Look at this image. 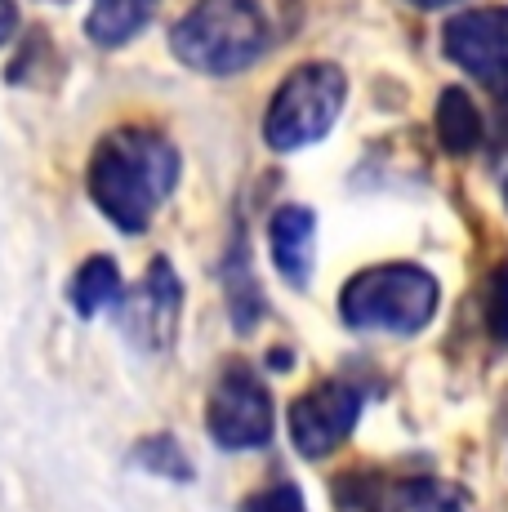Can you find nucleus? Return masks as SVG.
<instances>
[{
    "mask_svg": "<svg viewBox=\"0 0 508 512\" xmlns=\"http://www.w3.org/2000/svg\"><path fill=\"white\" fill-rule=\"evenodd\" d=\"M179 312H183V285L165 259H156L143 277L139 290L125 299L121 308V330L139 343L143 352H165L179 334Z\"/></svg>",
    "mask_w": 508,
    "mask_h": 512,
    "instance_id": "6e6552de",
    "label": "nucleus"
},
{
    "mask_svg": "<svg viewBox=\"0 0 508 512\" xmlns=\"http://www.w3.org/2000/svg\"><path fill=\"white\" fill-rule=\"evenodd\" d=\"M410 5H419V9H442V5H451V0H410Z\"/></svg>",
    "mask_w": 508,
    "mask_h": 512,
    "instance_id": "6ab92c4d",
    "label": "nucleus"
},
{
    "mask_svg": "<svg viewBox=\"0 0 508 512\" xmlns=\"http://www.w3.org/2000/svg\"><path fill=\"white\" fill-rule=\"evenodd\" d=\"M348 81L335 63H304L281 81L272 107L263 116V139L272 152H299V147L326 139L344 112Z\"/></svg>",
    "mask_w": 508,
    "mask_h": 512,
    "instance_id": "20e7f679",
    "label": "nucleus"
},
{
    "mask_svg": "<svg viewBox=\"0 0 508 512\" xmlns=\"http://www.w3.org/2000/svg\"><path fill=\"white\" fill-rule=\"evenodd\" d=\"M183 67L205 76H232L268 49V18L254 0H197L170 32Z\"/></svg>",
    "mask_w": 508,
    "mask_h": 512,
    "instance_id": "f03ea898",
    "label": "nucleus"
},
{
    "mask_svg": "<svg viewBox=\"0 0 508 512\" xmlns=\"http://www.w3.org/2000/svg\"><path fill=\"white\" fill-rule=\"evenodd\" d=\"M139 464L152 468V472H165V477H174V481L192 477V464L183 459V450H179L174 437H148L139 446Z\"/></svg>",
    "mask_w": 508,
    "mask_h": 512,
    "instance_id": "2eb2a0df",
    "label": "nucleus"
},
{
    "mask_svg": "<svg viewBox=\"0 0 508 512\" xmlns=\"http://www.w3.org/2000/svg\"><path fill=\"white\" fill-rule=\"evenodd\" d=\"M14 32H18V5L14 0H0V45L14 41Z\"/></svg>",
    "mask_w": 508,
    "mask_h": 512,
    "instance_id": "a211bd4d",
    "label": "nucleus"
},
{
    "mask_svg": "<svg viewBox=\"0 0 508 512\" xmlns=\"http://www.w3.org/2000/svg\"><path fill=\"white\" fill-rule=\"evenodd\" d=\"M67 294H72V308L81 312V317H94L107 303L121 299V268H116L112 259H103V254H94V259H85L81 268H76Z\"/></svg>",
    "mask_w": 508,
    "mask_h": 512,
    "instance_id": "f8f14e48",
    "label": "nucleus"
},
{
    "mask_svg": "<svg viewBox=\"0 0 508 512\" xmlns=\"http://www.w3.org/2000/svg\"><path fill=\"white\" fill-rule=\"evenodd\" d=\"M156 14V0H94L90 18H85V32L94 45L116 49L143 32Z\"/></svg>",
    "mask_w": 508,
    "mask_h": 512,
    "instance_id": "9d476101",
    "label": "nucleus"
},
{
    "mask_svg": "<svg viewBox=\"0 0 508 512\" xmlns=\"http://www.w3.org/2000/svg\"><path fill=\"white\" fill-rule=\"evenodd\" d=\"M486 317H491L495 343H508V263L495 272L491 281V299H486Z\"/></svg>",
    "mask_w": 508,
    "mask_h": 512,
    "instance_id": "f3484780",
    "label": "nucleus"
},
{
    "mask_svg": "<svg viewBox=\"0 0 508 512\" xmlns=\"http://www.w3.org/2000/svg\"><path fill=\"white\" fill-rule=\"evenodd\" d=\"M437 139L451 156H468L482 143V112L464 90H446L437 103Z\"/></svg>",
    "mask_w": 508,
    "mask_h": 512,
    "instance_id": "9b49d317",
    "label": "nucleus"
},
{
    "mask_svg": "<svg viewBox=\"0 0 508 512\" xmlns=\"http://www.w3.org/2000/svg\"><path fill=\"white\" fill-rule=\"evenodd\" d=\"M393 512H473V504L446 481H406L393 490Z\"/></svg>",
    "mask_w": 508,
    "mask_h": 512,
    "instance_id": "ddd939ff",
    "label": "nucleus"
},
{
    "mask_svg": "<svg viewBox=\"0 0 508 512\" xmlns=\"http://www.w3.org/2000/svg\"><path fill=\"white\" fill-rule=\"evenodd\" d=\"M437 281L415 263H384V268L357 272L339 294V312L353 330H388L415 334L437 312Z\"/></svg>",
    "mask_w": 508,
    "mask_h": 512,
    "instance_id": "7ed1b4c3",
    "label": "nucleus"
},
{
    "mask_svg": "<svg viewBox=\"0 0 508 512\" xmlns=\"http://www.w3.org/2000/svg\"><path fill=\"white\" fill-rule=\"evenodd\" d=\"M246 512H308V504H304V495H299V486L281 481V486L259 490L254 499H246Z\"/></svg>",
    "mask_w": 508,
    "mask_h": 512,
    "instance_id": "dca6fc26",
    "label": "nucleus"
},
{
    "mask_svg": "<svg viewBox=\"0 0 508 512\" xmlns=\"http://www.w3.org/2000/svg\"><path fill=\"white\" fill-rule=\"evenodd\" d=\"M223 285H228V303H232V312H237V326L250 330L254 321L263 317V299H259V285L250 277V263H246L241 245H232L228 263H223Z\"/></svg>",
    "mask_w": 508,
    "mask_h": 512,
    "instance_id": "4468645a",
    "label": "nucleus"
},
{
    "mask_svg": "<svg viewBox=\"0 0 508 512\" xmlns=\"http://www.w3.org/2000/svg\"><path fill=\"white\" fill-rule=\"evenodd\" d=\"M205 428L223 450H254L268 446L272 437V397L250 366L232 361L219 374L210 392V410H205Z\"/></svg>",
    "mask_w": 508,
    "mask_h": 512,
    "instance_id": "39448f33",
    "label": "nucleus"
},
{
    "mask_svg": "<svg viewBox=\"0 0 508 512\" xmlns=\"http://www.w3.org/2000/svg\"><path fill=\"white\" fill-rule=\"evenodd\" d=\"M446 58L464 67L477 85L508 98V5L468 9L446 23Z\"/></svg>",
    "mask_w": 508,
    "mask_h": 512,
    "instance_id": "423d86ee",
    "label": "nucleus"
},
{
    "mask_svg": "<svg viewBox=\"0 0 508 512\" xmlns=\"http://www.w3.org/2000/svg\"><path fill=\"white\" fill-rule=\"evenodd\" d=\"M272 259H277L281 277L290 285H308L312 277V254H317V219L304 205H281L268 223Z\"/></svg>",
    "mask_w": 508,
    "mask_h": 512,
    "instance_id": "1a4fd4ad",
    "label": "nucleus"
},
{
    "mask_svg": "<svg viewBox=\"0 0 508 512\" xmlns=\"http://www.w3.org/2000/svg\"><path fill=\"white\" fill-rule=\"evenodd\" d=\"M361 392L353 383H317L290 406V441L304 459H321L357 428Z\"/></svg>",
    "mask_w": 508,
    "mask_h": 512,
    "instance_id": "0eeeda50",
    "label": "nucleus"
},
{
    "mask_svg": "<svg viewBox=\"0 0 508 512\" xmlns=\"http://www.w3.org/2000/svg\"><path fill=\"white\" fill-rule=\"evenodd\" d=\"M179 183V152L152 130H112L94 147L90 196L121 232H143Z\"/></svg>",
    "mask_w": 508,
    "mask_h": 512,
    "instance_id": "f257e3e1",
    "label": "nucleus"
}]
</instances>
